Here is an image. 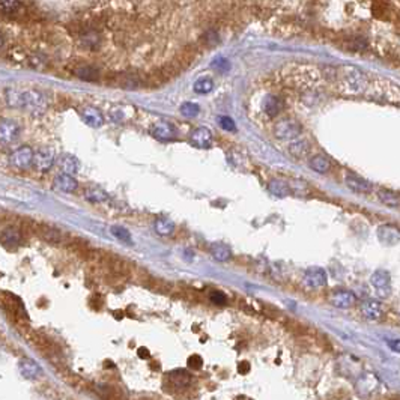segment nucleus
I'll return each mask as SVG.
<instances>
[{"label": "nucleus", "instance_id": "obj_20", "mask_svg": "<svg viewBox=\"0 0 400 400\" xmlns=\"http://www.w3.org/2000/svg\"><path fill=\"white\" fill-rule=\"evenodd\" d=\"M54 187L62 191V193H72L77 190L78 187V182L74 179V176H69V175H57L56 179H54Z\"/></svg>", "mask_w": 400, "mask_h": 400}, {"label": "nucleus", "instance_id": "obj_34", "mask_svg": "<svg viewBox=\"0 0 400 400\" xmlns=\"http://www.w3.org/2000/svg\"><path fill=\"white\" fill-rule=\"evenodd\" d=\"M110 232H111V235H113L116 239H119V241H121V243L128 244V245H131V244H133L131 233H130V232H128L125 227H121V226H113Z\"/></svg>", "mask_w": 400, "mask_h": 400}, {"label": "nucleus", "instance_id": "obj_16", "mask_svg": "<svg viewBox=\"0 0 400 400\" xmlns=\"http://www.w3.org/2000/svg\"><path fill=\"white\" fill-rule=\"evenodd\" d=\"M361 311L370 321H379L384 314L382 304L376 301V299H367V301H364L361 306Z\"/></svg>", "mask_w": 400, "mask_h": 400}, {"label": "nucleus", "instance_id": "obj_24", "mask_svg": "<svg viewBox=\"0 0 400 400\" xmlns=\"http://www.w3.org/2000/svg\"><path fill=\"white\" fill-rule=\"evenodd\" d=\"M211 254L218 262H227L229 259L232 257L230 248L227 245H224V244H220V243L211 245Z\"/></svg>", "mask_w": 400, "mask_h": 400}, {"label": "nucleus", "instance_id": "obj_36", "mask_svg": "<svg viewBox=\"0 0 400 400\" xmlns=\"http://www.w3.org/2000/svg\"><path fill=\"white\" fill-rule=\"evenodd\" d=\"M172 381L175 382L176 387H187L191 381V378L188 373L185 372H176V373H172Z\"/></svg>", "mask_w": 400, "mask_h": 400}, {"label": "nucleus", "instance_id": "obj_12", "mask_svg": "<svg viewBox=\"0 0 400 400\" xmlns=\"http://www.w3.org/2000/svg\"><path fill=\"white\" fill-rule=\"evenodd\" d=\"M378 238L384 245H396L400 243V230L393 224H384L378 229Z\"/></svg>", "mask_w": 400, "mask_h": 400}, {"label": "nucleus", "instance_id": "obj_45", "mask_svg": "<svg viewBox=\"0 0 400 400\" xmlns=\"http://www.w3.org/2000/svg\"><path fill=\"white\" fill-rule=\"evenodd\" d=\"M238 372L241 373V375H244V373H248V372H250V364H248L247 361H243V363H239V366H238Z\"/></svg>", "mask_w": 400, "mask_h": 400}, {"label": "nucleus", "instance_id": "obj_29", "mask_svg": "<svg viewBox=\"0 0 400 400\" xmlns=\"http://www.w3.org/2000/svg\"><path fill=\"white\" fill-rule=\"evenodd\" d=\"M289 152L295 156V158H304L309 155L310 152V145L306 142V140H298V142H293L289 148Z\"/></svg>", "mask_w": 400, "mask_h": 400}, {"label": "nucleus", "instance_id": "obj_46", "mask_svg": "<svg viewBox=\"0 0 400 400\" xmlns=\"http://www.w3.org/2000/svg\"><path fill=\"white\" fill-rule=\"evenodd\" d=\"M138 355L140 356H149V352H148V349L142 348V349H138Z\"/></svg>", "mask_w": 400, "mask_h": 400}, {"label": "nucleus", "instance_id": "obj_33", "mask_svg": "<svg viewBox=\"0 0 400 400\" xmlns=\"http://www.w3.org/2000/svg\"><path fill=\"white\" fill-rule=\"evenodd\" d=\"M193 89H194V92H196V93H202V95L209 93V92L214 89V82H212L211 78H208V77L199 78L197 82L194 83Z\"/></svg>", "mask_w": 400, "mask_h": 400}, {"label": "nucleus", "instance_id": "obj_19", "mask_svg": "<svg viewBox=\"0 0 400 400\" xmlns=\"http://www.w3.org/2000/svg\"><path fill=\"white\" fill-rule=\"evenodd\" d=\"M152 134L158 138V140H173L175 135H176V131L175 128L169 124V122H164V121H159L156 122L154 127H152Z\"/></svg>", "mask_w": 400, "mask_h": 400}, {"label": "nucleus", "instance_id": "obj_18", "mask_svg": "<svg viewBox=\"0 0 400 400\" xmlns=\"http://www.w3.org/2000/svg\"><path fill=\"white\" fill-rule=\"evenodd\" d=\"M82 117H83V121L92 128H99L104 124V116L101 114V111H99L98 109H95V107L83 109Z\"/></svg>", "mask_w": 400, "mask_h": 400}, {"label": "nucleus", "instance_id": "obj_11", "mask_svg": "<svg viewBox=\"0 0 400 400\" xmlns=\"http://www.w3.org/2000/svg\"><path fill=\"white\" fill-rule=\"evenodd\" d=\"M212 133L205 128V127H200L197 130H194L190 135V143L196 148H200V149H206L212 145Z\"/></svg>", "mask_w": 400, "mask_h": 400}, {"label": "nucleus", "instance_id": "obj_27", "mask_svg": "<svg viewBox=\"0 0 400 400\" xmlns=\"http://www.w3.org/2000/svg\"><path fill=\"white\" fill-rule=\"evenodd\" d=\"M268 190L277 197H285L289 194V187L282 179H271L268 182Z\"/></svg>", "mask_w": 400, "mask_h": 400}, {"label": "nucleus", "instance_id": "obj_31", "mask_svg": "<svg viewBox=\"0 0 400 400\" xmlns=\"http://www.w3.org/2000/svg\"><path fill=\"white\" fill-rule=\"evenodd\" d=\"M218 43H220V35H218V32L215 29L206 30L202 35V38H200V44H203L208 48H214Z\"/></svg>", "mask_w": 400, "mask_h": 400}, {"label": "nucleus", "instance_id": "obj_39", "mask_svg": "<svg viewBox=\"0 0 400 400\" xmlns=\"http://www.w3.org/2000/svg\"><path fill=\"white\" fill-rule=\"evenodd\" d=\"M22 8V3L15 2V0H6V2H0V9L5 14H14L17 11H20Z\"/></svg>", "mask_w": 400, "mask_h": 400}, {"label": "nucleus", "instance_id": "obj_1", "mask_svg": "<svg viewBox=\"0 0 400 400\" xmlns=\"http://www.w3.org/2000/svg\"><path fill=\"white\" fill-rule=\"evenodd\" d=\"M340 92L345 95H361L370 86L369 77L356 67H343L337 71Z\"/></svg>", "mask_w": 400, "mask_h": 400}, {"label": "nucleus", "instance_id": "obj_40", "mask_svg": "<svg viewBox=\"0 0 400 400\" xmlns=\"http://www.w3.org/2000/svg\"><path fill=\"white\" fill-rule=\"evenodd\" d=\"M218 124H220V127H222L224 131H230V133L236 131V125L233 122V119L229 117V116H220L218 117Z\"/></svg>", "mask_w": 400, "mask_h": 400}, {"label": "nucleus", "instance_id": "obj_15", "mask_svg": "<svg viewBox=\"0 0 400 400\" xmlns=\"http://www.w3.org/2000/svg\"><path fill=\"white\" fill-rule=\"evenodd\" d=\"M330 301L337 309H349L356 303V296L351 290H338L331 296Z\"/></svg>", "mask_w": 400, "mask_h": 400}, {"label": "nucleus", "instance_id": "obj_22", "mask_svg": "<svg viewBox=\"0 0 400 400\" xmlns=\"http://www.w3.org/2000/svg\"><path fill=\"white\" fill-rule=\"evenodd\" d=\"M378 197L379 200L385 205V206H390V208H400V194L393 191V190H379L378 191Z\"/></svg>", "mask_w": 400, "mask_h": 400}, {"label": "nucleus", "instance_id": "obj_8", "mask_svg": "<svg viewBox=\"0 0 400 400\" xmlns=\"http://www.w3.org/2000/svg\"><path fill=\"white\" fill-rule=\"evenodd\" d=\"M304 283L310 289H319L327 285V272L321 267H310L304 274Z\"/></svg>", "mask_w": 400, "mask_h": 400}, {"label": "nucleus", "instance_id": "obj_6", "mask_svg": "<svg viewBox=\"0 0 400 400\" xmlns=\"http://www.w3.org/2000/svg\"><path fill=\"white\" fill-rule=\"evenodd\" d=\"M22 127L18 125L17 121L14 119H3L0 121V143L9 145L18 138Z\"/></svg>", "mask_w": 400, "mask_h": 400}, {"label": "nucleus", "instance_id": "obj_44", "mask_svg": "<svg viewBox=\"0 0 400 400\" xmlns=\"http://www.w3.org/2000/svg\"><path fill=\"white\" fill-rule=\"evenodd\" d=\"M387 345L391 348V351L400 354V338H394V340H387Z\"/></svg>", "mask_w": 400, "mask_h": 400}, {"label": "nucleus", "instance_id": "obj_7", "mask_svg": "<svg viewBox=\"0 0 400 400\" xmlns=\"http://www.w3.org/2000/svg\"><path fill=\"white\" fill-rule=\"evenodd\" d=\"M124 89H138V88H145L143 85V74L142 72H135V71H125L117 74V85Z\"/></svg>", "mask_w": 400, "mask_h": 400}, {"label": "nucleus", "instance_id": "obj_37", "mask_svg": "<svg viewBox=\"0 0 400 400\" xmlns=\"http://www.w3.org/2000/svg\"><path fill=\"white\" fill-rule=\"evenodd\" d=\"M128 109L127 107H116V109H113L111 111H110V116H111V119L114 122H124V121H128L130 119V114L128 113H125Z\"/></svg>", "mask_w": 400, "mask_h": 400}, {"label": "nucleus", "instance_id": "obj_17", "mask_svg": "<svg viewBox=\"0 0 400 400\" xmlns=\"http://www.w3.org/2000/svg\"><path fill=\"white\" fill-rule=\"evenodd\" d=\"M283 109V101L275 95H267L262 101V110L268 117H275Z\"/></svg>", "mask_w": 400, "mask_h": 400}, {"label": "nucleus", "instance_id": "obj_3", "mask_svg": "<svg viewBox=\"0 0 400 400\" xmlns=\"http://www.w3.org/2000/svg\"><path fill=\"white\" fill-rule=\"evenodd\" d=\"M47 99L43 93L36 90H29L23 93V104L22 109H26L32 114H43L47 111Z\"/></svg>", "mask_w": 400, "mask_h": 400}, {"label": "nucleus", "instance_id": "obj_42", "mask_svg": "<svg viewBox=\"0 0 400 400\" xmlns=\"http://www.w3.org/2000/svg\"><path fill=\"white\" fill-rule=\"evenodd\" d=\"M209 298H211V301H212L214 304H218V306H223V304H226V303H227V298H226V295H224L223 292H218V290L212 292Z\"/></svg>", "mask_w": 400, "mask_h": 400}, {"label": "nucleus", "instance_id": "obj_21", "mask_svg": "<svg viewBox=\"0 0 400 400\" xmlns=\"http://www.w3.org/2000/svg\"><path fill=\"white\" fill-rule=\"evenodd\" d=\"M309 167L317 173H327L331 169V161L322 154H316L313 156H310L309 159Z\"/></svg>", "mask_w": 400, "mask_h": 400}, {"label": "nucleus", "instance_id": "obj_10", "mask_svg": "<svg viewBox=\"0 0 400 400\" xmlns=\"http://www.w3.org/2000/svg\"><path fill=\"white\" fill-rule=\"evenodd\" d=\"M33 232L41 238L43 241H45L48 244L62 243V232L56 227H51L47 224H33Z\"/></svg>", "mask_w": 400, "mask_h": 400}, {"label": "nucleus", "instance_id": "obj_26", "mask_svg": "<svg viewBox=\"0 0 400 400\" xmlns=\"http://www.w3.org/2000/svg\"><path fill=\"white\" fill-rule=\"evenodd\" d=\"M154 227H155V232L158 235H161V236H169L175 230L173 222H172V220H169V218H166V217L158 218L156 222H155V224H154Z\"/></svg>", "mask_w": 400, "mask_h": 400}, {"label": "nucleus", "instance_id": "obj_38", "mask_svg": "<svg viewBox=\"0 0 400 400\" xmlns=\"http://www.w3.org/2000/svg\"><path fill=\"white\" fill-rule=\"evenodd\" d=\"M199 111H200V109H199V106L194 104V103H184V104L181 106V113H182V116H185V117H196V116L199 114Z\"/></svg>", "mask_w": 400, "mask_h": 400}, {"label": "nucleus", "instance_id": "obj_5", "mask_svg": "<svg viewBox=\"0 0 400 400\" xmlns=\"http://www.w3.org/2000/svg\"><path fill=\"white\" fill-rule=\"evenodd\" d=\"M33 158H35L33 149L30 146H22V148H18L17 151L12 152L11 164L15 169L24 170V169H29L33 164Z\"/></svg>", "mask_w": 400, "mask_h": 400}, {"label": "nucleus", "instance_id": "obj_25", "mask_svg": "<svg viewBox=\"0 0 400 400\" xmlns=\"http://www.w3.org/2000/svg\"><path fill=\"white\" fill-rule=\"evenodd\" d=\"M59 166H61V170H62L64 175L72 176L74 173L78 172V161L72 155H64L61 158V163H59Z\"/></svg>", "mask_w": 400, "mask_h": 400}, {"label": "nucleus", "instance_id": "obj_41", "mask_svg": "<svg viewBox=\"0 0 400 400\" xmlns=\"http://www.w3.org/2000/svg\"><path fill=\"white\" fill-rule=\"evenodd\" d=\"M211 67H212L214 69L220 71V72H226V71H229L230 64H229L227 59H224V57H218V59H215V61H212Z\"/></svg>", "mask_w": 400, "mask_h": 400}, {"label": "nucleus", "instance_id": "obj_28", "mask_svg": "<svg viewBox=\"0 0 400 400\" xmlns=\"http://www.w3.org/2000/svg\"><path fill=\"white\" fill-rule=\"evenodd\" d=\"M74 74L78 77V78H82V80H86V82H95V80H98L99 74H98V69H95L93 67H89V65H83V67H80L74 71Z\"/></svg>", "mask_w": 400, "mask_h": 400}, {"label": "nucleus", "instance_id": "obj_32", "mask_svg": "<svg viewBox=\"0 0 400 400\" xmlns=\"http://www.w3.org/2000/svg\"><path fill=\"white\" fill-rule=\"evenodd\" d=\"M82 43L88 47V48H95L99 45V43H101V36H99L98 32L95 30H86L83 35H82Z\"/></svg>", "mask_w": 400, "mask_h": 400}, {"label": "nucleus", "instance_id": "obj_14", "mask_svg": "<svg viewBox=\"0 0 400 400\" xmlns=\"http://www.w3.org/2000/svg\"><path fill=\"white\" fill-rule=\"evenodd\" d=\"M345 182L349 190H352L354 193H358V194H367L373 188L369 181H366L364 178L356 176V175H348L345 178Z\"/></svg>", "mask_w": 400, "mask_h": 400}, {"label": "nucleus", "instance_id": "obj_43", "mask_svg": "<svg viewBox=\"0 0 400 400\" xmlns=\"http://www.w3.org/2000/svg\"><path fill=\"white\" fill-rule=\"evenodd\" d=\"M202 363H203V359L200 358L199 355H191L188 358V366L191 369H200V367H202Z\"/></svg>", "mask_w": 400, "mask_h": 400}, {"label": "nucleus", "instance_id": "obj_13", "mask_svg": "<svg viewBox=\"0 0 400 400\" xmlns=\"http://www.w3.org/2000/svg\"><path fill=\"white\" fill-rule=\"evenodd\" d=\"M54 163V152L50 148H41L35 152L33 164L38 170H48Z\"/></svg>", "mask_w": 400, "mask_h": 400}, {"label": "nucleus", "instance_id": "obj_30", "mask_svg": "<svg viewBox=\"0 0 400 400\" xmlns=\"http://www.w3.org/2000/svg\"><path fill=\"white\" fill-rule=\"evenodd\" d=\"M86 199L92 203H103V202H107L109 200V194L103 190L99 188H89L86 193H85Z\"/></svg>", "mask_w": 400, "mask_h": 400}, {"label": "nucleus", "instance_id": "obj_35", "mask_svg": "<svg viewBox=\"0 0 400 400\" xmlns=\"http://www.w3.org/2000/svg\"><path fill=\"white\" fill-rule=\"evenodd\" d=\"M23 93L24 92H18L15 89H11L6 92V101L12 109H22L23 104Z\"/></svg>", "mask_w": 400, "mask_h": 400}, {"label": "nucleus", "instance_id": "obj_4", "mask_svg": "<svg viewBox=\"0 0 400 400\" xmlns=\"http://www.w3.org/2000/svg\"><path fill=\"white\" fill-rule=\"evenodd\" d=\"M370 283L375 288L378 296L387 298L390 295V290H391V277H390V272H387L384 269L375 271L373 275L370 277Z\"/></svg>", "mask_w": 400, "mask_h": 400}, {"label": "nucleus", "instance_id": "obj_9", "mask_svg": "<svg viewBox=\"0 0 400 400\" xmlns=\"http://www.w3.org/2000/svg\"><path fill=\"white\" fill-rule=\"evenodd\" d=\"M197 56H199V53H197V48L194 47V45H187L185 48H182L181 51H179L176 56H175V59H173V64L181 69V72L182 71H185L187 68H190L193 64H194V61L197 59Z\"/></svg>", "mask_w": 400, "mask_h": 400}, {"label": "nucleus", "instance_id": "obj_2", "mask_svg": "<svg viewBox=\"0 0 400 400\" xmlns=\"http://www.w3.org/2000/svg\"><path fill=\"white\" fill-rule=\"evenodd\" d=\"M301 131H303L301 124L290 117L277 122L274 127V134L280 140H295L299 134H301Z\"/></svg>", "mask_w": 400, "mask_h": 400}, {"label": "nucleus", "instance_id": "obj_23", "mask_svg": "<svg viewBox=\"0 0 400 400\" xmlns=\"http://www.w3.org/2000/svg\"><path fill=\"white\" fill-rule=\"evenodd\" d=\"M0 239H2V243L8 247H15L22 243V233H20L18 229L15 227H8L2 232L0 235Z\"/></svg>", "mask_w": 400, "mask_h": 400}, {"label": "nucleus", "instance_id": "obj_47", "mask_svg": "<svg viewBox=\"0 0 400 400\" xmlns=\"http://www.w3.org/2000/svg\"><path fill=\"white\" fill-rule=\"evenodd\" d=\"M3 45V39H2V36H0V47Z\"/></svg>", "mask_w": 400, "mask_h": 400}]
</instances>
